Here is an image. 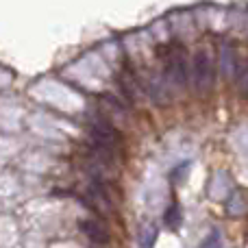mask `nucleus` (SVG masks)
Masks as SVG:
<instances>
[{
    "label": "nucleus",
    "mask_w": 248,
    "mask_h": 248,
    "mask_svg": "<svg viewBox=\"0 0 248 248\" xmlns=\"http://www.w3.org/2000/svg\"><path fill=\"white\" fill-rule=\"evenodd\" d=\"M192 78L196 92H209L211 83H214V65L205 50H196L192 57Z\"/></svg>",
    "instance_id": "1"
},
{
    "label": "nucleus",
    "mask_w": 248,
    "mask_h": 248,
    "mask_svg": "<svg viewBox=\"0 0 248 248\" xmlns=\"http://www.w3.org/2000/svg\"><path fill=\"white\" fill-rule=\"evenodd\" d=\"M90 131H92V140L103 150H111L120 144V133L116 131V126L111 122L103 120V118H94L90 122Z\"/></svg>",
    "instance_id": "2"
},
{
    "label": "nucleus",
    "mask_w": 248,
    "mask_h": 248,
    "mask_svg": "<svg viewBox=\"0 0 248 248\" xmlns=\"http://www.w3.org/2000/svg\"><path fill=\"white\" fill-rule=\"evenodd\" d=\"M166 77L172 85L176 87H185L187 83V68H185V61L179 52H172L166 61Z\"/></svg>",
    "instance_id": "3"
},
{
    "label": "nucleus",
    "mask_w": 248,
    "mask_h": 248,
    "mask_svg": "<svg viewBox=\"0 0 248 248\" xmlns=\"http://www.w3.org/2000/svg\"><path fill=\"white\" fill-rule=\"evenodd\" d=\"M220 68H222V74L227 78H231L233 74L237 72V57H235V50H233L231 44H224L220 48Z\"/></svg>",
    "instance_id": "4"
},
{
    "label": "nucleus",
    "mask_w": 248,
    "mask_h": 248,
    "mask_svg": "<svg viewBox=\"0 0 248 248\" xmlns=\"http://www.w3.org/2000/svg\"><path fill=\"white\" fill-rule=\"evenodd\" d=\"M81 231L85 233V235L90 237V240L94 242V244H100V246L109 244V233H107V229L100 227L98 222L85 220V222H81Z\"/></svg>",
    "instance_id": "5"
},
{
    "label": "nucleus",
    "mask_w": 248,
    "mask_h": 248,
    "mask_svg": "<svg viewBox=\"0 0 248 248\" xmlns=\"http://www.w3.org/2000/svg\"><path fill=\"white\" fill-rule=\"evenodd\" d=\"M155 240H157V227H155V222L144 220V222L140 224V229H137V246L140 248H153Z\"/></svg>",
    "instance_id": "6"
},
{
    "label": "nucleus",
    "mask_w": 248,
    "mask_h": 248,
    "mask_svg": "<svg viewBox=\"0 0 248 248\" xmlns=\"http://www.w3.org/2000/svg\"><path fill=\"white\" fill-rule=\"evenodd\" d=\"M248 209V201L242 192H233L229 198V214L231 216H242Z\"/></svg>",
    "instance_id": "7"
},
{
    "label": "nucleus",
    "mask_w": 248,
    "mask_h": 248,
    "mask_svg": "<svg viewBox=\"0 0 248 248\" xmlns=\"http://www.w3.org/2000/svg\"><path fill=\"white\" fill-rule=\"evenodd\" d=\"M181 220H183V216H181V209L179 205H168L166 209V216H163V222H166L168 229H179L181 227Z\"/></svg>",
    "instance_id": "8"
},
{
    "label": "nucleus",
    "mask_w": 248,
    "mask_h": 248,
    "mask_svg": "<svg viewBox=\"0 0 248 248\" xmlns=\"http://www.w3.org/2000/svg\"><path fill=\"white\" fill-rule=\"evenodd\" d=\"M201 248H222V235H220L218 229H214V231H211L209 235L202 240Z\"/></svg>",
    "instance_id": "9"
}]
</instances>
